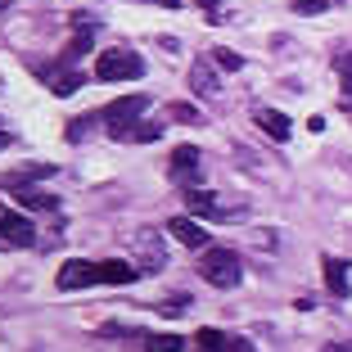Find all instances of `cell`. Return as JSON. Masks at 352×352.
Instances as JSON below:
<instances>
[{
  "label": "cell",
  "mask_w": 352,
  "mask_h": 352,
  "mask_svg": "<svg viewBox=\"0 0 352 352\" xmlns=\"http://www.w3.org/2000/svg\"><path fill=\"white\" fill-rule=\"evenodd\" d=\"M154 5H167V10H176V5H181V0H154Z\"/></svg>",
  "instance_id": "cell-27"
},
{
  "label": "cell",
  "mask_w": 352,
  "mask_h": 352,
  "mask_svg": "<svg viewBox=\"0 0 352 352\" xmlns=\"http://www.w3.org/2000/svg\"><path fill=\"white\" fill-rule=\"evenodd\" d=\"M54 285H59V289H86V285H100V276H95V262H82V258L63 262L59 276H54Z\"/></svg>",
  "instance_id": "cell-5"
},
{
  "label": "cell",
  "mask_w": 352,
  "mask_h": 352,
  "mask_svg": "<svg viewBox=\"0 0 352 352\" xmlns=\"http://www.w3.org/2000/svg\"><path fill=\"white\" fill-rule=\"evenodd\" d=\"M167 230H172L186 249H208V230L199 226L195 217H172V221H167Z\"/></svg>",
  "instance_id": "cell-7"
},
{
  "label": "cell",
  "mask_w": 352,
  "mask_h": 352,
  "mask_svg": "<svg viewBox=\"0 0 352 352\" xmlns=\"http://www.w3.org/2000/svg\"><path fill=\"white\" fill-rule=\"evenodd\" d=\"M195 339H199V348H204V352H221V348H230V334L212 330V325H208V330H199Z\"/></svg>",
  "instance_id": "cell-15"
},
{
  "label": "cell",
  "mask_w": 352,
  "mask_h": 352,
  "mask_svg": "<svg viewBox=\"0 0 352 352\" xmlns=\"http://www.w3.org/2000/svg\"><path fill=\"white\" fill-rule=\"evenodd\" d=\"M330 0H294V14H325Z\"/></svg>",
  "instance_id": "cell-23"
},
{
  "label": "cell",
  "mask_w": 352,
  "mask_h": 352,
  "mask_svg": "<svg viewBox=\"0 0 352 352\" xmlns=\"http://www.w3.org/2000/svg\"><path fill=\"white\" fill-rule=\"evenodd\" d=\"M172 176L176 181H199V149L195 145H181L172 154Z\"/></svg>",
  "instance_id": "cell-8"
},
{
  "label": "cell",
  "mask_w": 352,
  "mask_h": 352,
  "mask_svg": "<svg viewBox=\"0 0 352 352\" xmlns=\"http://www.w3.org/2000/svg\"><path fill=\"white\" fill-rule=\"evenodd\" d=\"M186 307H190V294H172V298H163V311H167V316H181Z\"/></svg>",
  "instance_id": "cell-22"
},
{
  "label": "cell",
  "mask_w": 352,
  "mask_h": 352,
  "mask_svg": "<svg viewBox=\"0 0 352 352\" xmlns=\"http://www.w3.org/2000/svg\"><path fill=\"white\" fill-rule=\"evenodd\" d=\"M140 73H145V59L135 50H104L100 63H95V77L100 82H135Z\"/></svg>",
  "instance_id": "cell-2"
},
{
  "label": "cell",
  "mask_w": 352,
  "mask_h": 352,
  "mask_svg": "<svg viewBox=\"0 0 352 352\" xmlns=\"http://www.w3.org/2000/svg\"><path fill=\"white\" fill-rule=\"evenodd\" d=\"M135 244H140V258H145V271H163V244H158L154 230H145V235H135Z\"/></svg>",
  "instance_id": "cell-12"
},
{
  "label": "cell",
  "mask_w": 352,
  "mask_h": 352,
  "mask_svg": "<svg viewBox=\"0 0 352 352\" xmlns=\"http://www.w3.org/2000/svg\"><path fill=\"white\" fill-rule=\"evenodd\" d=\"M190 86H195V95H199V100H212V95L221 91V77L212 73L208 63H195V68H190Z\"/></svg>",
  "instance_id": "cell-10"
},
{
  "label": "cell",
  "mask_w": 352,
  "mask_h": 352,
  "mask_svg": "<svg viewBox=\"0 0 352 352\" xmlns=\"http://www.w3.org/2000/svg\"><path fill=\"white\" fill-rule=\"evenodd\" d=\"M339 86H343V95H352V54L339 59Z\"/></svg>",
  "instance_id": "cell-25"
},
{
  "label": "cell",
  "mask_w": 352,
  "mask_h": 352,
  "mask_svg": "<svg viewBox=\"0 0 352 352\" xmlns=\"http://www.w3.org/2000/svg\"><path fill=\"white\" fill-rule=\"evenodd\" d=\"M195 5H199V10H217L221 0H195Z\"/></svg>",
  "instance_id": "cell-26"
},
{
  "label": "cell",
  "mask_w": 352,
  "mask_h": 352,
  "mask_svg": "<svg viewBox=\"0 0 352 352\" xmlns=\"http://www.w3.org/2000/svg\"><path fill=\"white\" fill-rule=\"evenodd\" d=\"M91 41H95V28H82L73 36V41H68V50H63V63H73V59H82L86 50H91Z\"/></svg>",
  "instance_id": "cell-14"
},
{
  "label": "cell",
  "mask_w": 352,
  "mask_h": 352,
  "mask_svg": "<svg viewBox=\"0 0 352 352\" xmlns=\"http://www.w3.org/2000/svg\"><path fill=\"white\" fill-rule=\"evenodd\" d=\"M212 63H221L226 73H239V68H244V54H235V50H226V45H217V50H212Z\"/></svg>",
  "instance_id": "cell-17"
},
{
  "label": "cell",
  "mask_w": 352,
  "mask_h": 352,
  "mask_svg": "<svg viewBox=\"0 0 352 352\" xmlns=\"http://www.w3.org/2000/svg\"><path fill=\"white\" fill-rule=\"evenodd\" d=\"M321 267H325V285H330V294H334V298H348V262H343V258H325Z\"/></svg>",
  "instance_id": "cell-11"
},
{
  "label": "cell",
  "mask_w": 352,
  "mask_h": 352,
  "mask_svg": "<svg viewBox=\"0 0 352 352\" xmlns=\"http://www.w3.org/2000/svg\"><path fill=\"white\" fill-rule=\"evenodd\" d=\"M5 145H10V135H5V131H0V149H5Z\"/></svg>",
  "instance_id": "cell-28"
},
{
  "label": "cell",
  "mask_w": 352,
  "mask_h": 352,
  "mask_svg": "<svg viewBox=\"0 0 352 352\" xmlns=\"http://www.w3.org/2000/svg\"><path fill=\"white\" fill-rule=\"evenodd\" d=\"M199 276H204L212 289H235L239 280H244V267H239V258L230 249H204V258H199Z\"/></svg>",
  "instance_id": "cell-1"
},
{
  "label": "cell",
  "mask_w": 352,
  "mask_h": 352,
  "mask_svg": "<svg viewBox=\"0 0 352 352\" xmlns=\"http://www.w3.org/2000/svg\"><path fill=\"white\" fill-rule=\"evenodd\" d=\"M253 122H258L271 140H289V118L280 113V109H258V113H253Z\"/></svg>",
  "instance_id": "cell-9"
},
{
  "label": "cell",
  "mask_w": 352,
  "mask_h": 352,
  "mask_svg": "<svg viewBox=\"0 0 352 352\" xmlns=\"http://www.w3.org/2000/svg\"><path fill=\"white\" fill-rule=\"evenodd\" d=\"M186 204H190V212H199V217H226V208H221L217 199H208L204 190H190Z\"/></svg>",
  "instance_id": "cell-13"
},
{
  "label": "cell",
  "mask_w": 352,
  "mask_h": 352,
  "mask_svg": "<svg viewBox=\"0 0 352 352\" xmlns=\"http://www.w3.org/2000/svg\"><path fill=\"white\" fill-rule=\"evenodd\" d=\"M145 109H149L145 95H122V100H113L100 118H104V126H109V135H118V140H122V135L131 131V122H140V118H145Z\"/></svg>",
  "instance_id": "cell-3"
},
{
  "label": "cell",
  "mask_w": 352,
  "mask_h": 352,
  "mask_svg": "<svg viewBox=\"0 0 352 352\" xmlns=\"http://www.w3.org/2000/svg\"><path fill=\"white\" fill-rule=\"evenodd\" d=\"M0 239L14 244V249H32L36 244V226L28 217H19L14 208H0Z\"/></svg>",
  "instance_id": "cell-4"
},
{
  "label": "cell",
  "mask_w": 352,
  "mask_h": 352,
  "mask_svg": "<svg viewBox=\"0 0 352 352\" xmlns=\"http://www.w3.org/2000/svg\"><path fill=\"white\" fill-rule=\"evenodd\" d=\"M172 118H176V122H199V109H195V104H181V100H176L172 104Z\"/></svg>",
  "instance_id": "cell-24"
},
{
  "label": "cell",
  "mask_w": 352,
  "mask_h": 352,
  "mask_svg": "<svg viewBox=\"0 0 352 352\" xmlns=\"http://www.w3.org/2000/svg\"><path fill=\"white\" fill-rule=\"evenodd\" d=\"M73 91H82V77H77V73L54 77V95H73Z\"/></svg>",
  "instance_id": "cell-20"
},
{
  "label": "cell",
  "mask_w": 352,
  "mask_h": 352,
  "mask_svg": "<svg viewBox=\"0 0 352 352\" xmlns=\"http://www.w3.org/2000/svg\"><path fill=\"white\" fill-rule=\"evenodd\" d=\"M95 122H104V118H77V122L68 126V140H86V131H91Z\"/></svg>",
  "instance_id": "cell-21"
},
{
  "label": "cell",
  "mask_w": 352,
  "mask_h": 352,
  "mask_svg": "<svg viewBox=\"0 0 352 352\" xmlns=\"http://www.w3.org/2000/svg\"><path fill=\"white\" fill-rule=\"evenodd\" d=\"M19 204L23 208H54L50 195H36V190H19Z\"/></svg>",
  "instance_id": "cell-19"
},
{
  "label": "cell",
  "mask_w": 352,
  "mask_h": 352,
  "mask_svg": "<svg viewBox=\"0 0 352 352\" xmlns=\"http://www.w3.org/2000/svg\"><path fill=\"white\" fill-rule=\"evenodd\" d=\"M158 135H163V122H145V118H140V126H131L122 140H158Z\"/></svg>",
  "instance_id": "cell-18"
},
{
  "label": "cell",
  "mask_w": 352,
  "mask_h": 352,
  "mask_svg": "<svg viewBox=\"0 0 352 352\" xmlns=\"http://www.w3.org/2000/svg\"><path fill=\"white\" fill-rule=\"evenodd\" d=\"M186 339H176V334H149L145 339V352H181Z\"/></svg>",
  "instance_id": "cell-16"
},
{
  "label": "cell",
  "mask_w": 352,
  "mask_h": 352,
  "mask_svg": "<svg viewBox=\"0 0 352 352\" xmlns=\"http://www.w3.org/2000/svg\"><path fill=\"white\" fill-rule=\"evenodd\" d=\"M95 276H100V285H135V280H140V267L109 258V262H100V267H95Z\"/></svg>",
  "instance_id": "cell-6"
}]
</instances>
